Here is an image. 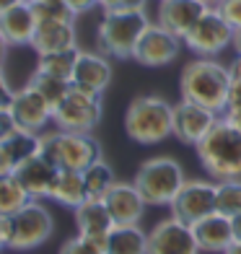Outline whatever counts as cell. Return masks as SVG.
I'll return each instance as SVG.
<instances>
[{"label":"cell","mask_w":241,"mask_h":254,"mask_svg":"<svg viewBox=\"0 0 241 254\" xmlns=\"http://www.w3.org/2000/svg\"><path fill=\"white\" fill-rule=\"evenodd\" d=\"M107 254H148V234L140 226H114L107 239Z\"/></svg>","instance_id":"obj_24"},{"label":"cell","mask_w":241,"mask_h":254,"mask_svg":"<svg viewBox=\"0 0 241 254\" xmlns=\"http://www.w3.org/2000/svg\"><path fill=\"white\" fill-rule=\"evenodd\" d=\"M223 254H241V241H234V244L231 247H228Z\"/></svg>","instance_id":"obj_46"},{"label":"cell","mask_w":241,"mask_h":254,"mask_svg":"<svg viewBox=\"0 0 241 254\" xmlns=\"http://www.w3.org/2000/svg\"><path fill=\"white\" fill-rule=\"evenodd\" d=\"M57 169L50 158H44L42 153L31 156L29 161H24V164H18L13 169V174L18 177V182L26 187V192L31 194L34 200H50L52 194V187H55V179H57Z\"/></svg>","instance_id":"obj_19"},{"label":"cell","mask_w":241,"mask_h":254,"mask_svg":"<svg viewBox=\"0 0 241 254\" xmlns=\"http://www.w3.org/2000/svg\"><path fill=\"white\" fill-rule=\"evenodd\" d=\"M3 249H8V247H5V239H3V234H0V252H3Z\"/></svg>","instance_id":"obj_48"},{"label":"cell","mask_w":241,"mask_h":254,"mask_svg":"<svg viewBox=\"0 0 241 254\" xmlns=\"http://www.w3.org/2000/svg\"><path fill=\"white\" fill-rule=\"evenodd\" d=\"M73 218H75V226H78L80 236L96 241V244H101L107 249V239H109L112 228L117 223H114L112 213L107 210L104 200H86L83 205H78L73 210Z\"/></svg>","instance_id":"obj_20"},{"label":"cell","mask_w":241,"mask_h":254,"mask_svg":"<svg viewBox=\"0 0 241 254\" xmlns=\"http://www.w3.org/2000/svg\"><path fill=\"white\" fill-rule=\"evenodd\" d=\"M29 47L37 55L78 47V44H75V26H73V21H39Z\"/></svg>","instance_id":"obj_22"},{"label":"cell","mask_w":241,"mask_h":254,"mask_svg":"<svg viewBox=\"0 0 241 254\" xmlns=\"http://www.w3.org/2000/svg\"><path fill=\"white\" fill-rule=\"evenodd\" d=\"M78 57H80V50L78 47L60 50V52H47V55H39L37 67H39V70H44V73H52V75H60V78L70 80Z\"/></svg>","instance_id":"obj_29"},{"label":"cell","mask_w":241,"mask_h":254,"mask_svg":"<svg viewBox=\"0 0 241 254\" xmlns=\"http://www.w3.org/2000/svg\"><path fill=\"white\" fill-rule=\"evenodd\" d=\"M34 8V16L39 21H73L75 13L70 10V5L65 0H29Z\"/></svg>","instance_id":"obj_31"},{"label":"cell","mask_w":241,"mask_h":254,"mask_svg":"<svg viewBox=\"0 0 241 254\" xmlns=\"http://www.w3.org/2000/svg\"><path fill=\"white\" fill-rule=\"evenodd\" d=\"M50 200L60 202L62 207H73V210L78 205H83L88 200L83 171H70V169H60V171H57V179H55Z\"/></svg>","instance_id":"obj_23"},{"label":"cell","mask_w":241,"mask_h":254,"mask_svg":"<svg viewBox=\"0 0 241 254\" xmlns=\"http://www.w3.org/2000/svg\"><path fill=\"white\" fill-rule=\"evenodd\" d=\"M8 107H10V112H13V117H16L21 130L37 132V135H42L44 130H47V125L52 122V114H55L52 104L44 99L31 83L13 91V99H10Z\"/></svg>","instance_id":"obj_12"},{"label":"cell","mask_w":241,"mask_h":254,"mask_svg":"<svg viewBox=\"0 0 241 254\" xmlns=\"http://www.w3.org/2000/svg\"><path fill=\"white\" fill-rule=\"evenodd\" d=\"M57 254H107V249L101 244H96V241H91V239L78 234L73 239H67Z\"/></svg>","instance_id":"obj_32"},{"label":"cell","mask_w":241,"mask_h":254,"mask_svg":"<svg viewBox=\"0 0 241 254\" xmlns=\"http://www.w3.org/2000/svg\"><path fill=\"white\" fill-rule=\"evenodd\" d=\"M148 254H200V247L192 226L171 215L148 231Z\"/></svg>","instance_id":"obj_11"},{"label":"cell","mask_w":241,"mask_h":254,"mask_svg":"<svg viewBox=\"0 0 241 254\" xmlns=\"http://www.w3.org/2000/svg\"><path fill=\"white\" fill-rule=\"evenodd\" d=\"M52 213L39 200H31L18 213L10 215V234H8V249L29 252L42 247L52 236Z\"/></svg>","instance_id":"obj_8"},{"label":"cell","mask_w":241,"mask_h":254,"mask_svg":"<svg viewBox=\"0 0 241 254\" xmlns=\"http://www.w3.org/2000/svg\"><path fill=\"white\" fill-rule=\"evenodd\" d=\"M10 99H13V88H10L8 78L3 75V67H0V107H8Z\"/></svg>","instance_id":"obj_38"},{"label":"cell","mask_w":241,"mask_h":254,"mask_svg":"<svg viewBox=\"0 0 241 254\" xmlns=\"http://www.w3.org/2000/svg\"><path fill=\"white\" fill-rule=\"evenodd\" d=\"M16 3H21V0H0V13H3V10H8V8H13Z\"/></svg>","instance_id":"obj_45"},{"label":"cell","mask_w":241,"mask_h":254,"mask_svg":"<svg viewBox=\"0 0 241 254\" xmlns=\"http://www.w3.org/2000/svg\"><path fill=\"white\" fill-rule=\"evenodd\" d=\"M223 117H226L228 122H231V125L236 127V130H241V109H236V112H226Z\"/></svg>","instance_id":"obj_40"},{"label":"cell","mask_w":241,"mask_h":254,"mask_svg":"<svg viewBox=\"0 0 241 254\" xmlns=\"http://www.w3.org/2000/svg\"><path fill=\"white\" fill-rule=\"evenodd\" d=\"M31 200L34 197L26 192V187L18 182V177L13 171L0 177V215H13L24 205H29Z\"/></svg>","instance_id":"obj_26"},{"label":"cell","mask_w":241,"mask_h":254,"mask_svg":"<svg viewBox=\"0 0 241 254\" xmlns=\"http://www.w3.org/2000/svg\"><path fill=\"white\" fill-rule=\"evenodd\" d=\"M148 26H151V18L145 10H104V18L96 29L99 52L127 60L135 55L137 42Z\"/></svg>","instance_id":"obj_4"},{"label":"cell","mask_w":241,"mask_h":254,"mask_svg":"<svg viewBox=\"0 0 241 254\" xmlns=\"http://www.w3.org/2000/svg\"><path fill=\"white\" fill-rule=\"evenodd\" d=\"M148 0H99L104 10H145Z\"/></svg>","instance_id":"obj_34"},{"label":"cell","mask_w":241,"mask_h":254,"mask_svg":"<svg viewBox=\"0 0 241 254\" xmlns=\"http://www.w3.org/2000/svg\"><path fill=\"white\" fill-rule=\"evenodd\" d=\"M124 132L137 145H156L174 135V107L161 96H137L124 112Z\"/></svg>","instance_id":"obj_3"},{"label":"cell","mask_w":241,"mask_h":254,"mask_svg":"<svg viewBox=\"0 0 241 254\" xmlns=\"http://www.w3.org/2000/svg\"><path fill=\"white\" fill-rule=\"evenodd\" d=\"M192 231H194L200 252H208V254H223L236 241L231 215H226L221 210H215L210 215H205L202 221L192 223Z\"/></svg>","instance_id":"obj_17"},{"label":"cell","mask_w":241,"mask_h":254,"mask_svg":"<svg viewBox=\"0 0 241 254\" xmlns=\"http://www.w3.org/2000/svg\"><path fill=\"white\" fill-rule=\"evenodd\" d=\"M29 83L34 86L39 91V94L47 99L50 104H52V109L57 107V104H60L65 96H67V91L73 88V83L67 78H60V75H52V73H44V70H34L31 73V78H29Z\"/></svg>","instance_id":"obj_27"},{"label":"cell","mask_w":241,"mask_h":254,"mask_svg":"<svg viewBox=\"0 0 241 254\" xmlns=\"http://www.w3.org/2000/svg\"><path fill=\"white\" fill-rule=\"evenodd\" d=\"M215 8L234 29H241V0H221Z\"/></svg>","instance_id":"obj_33"},{"label":"cell","mask_w":241,"mask_h":254,"mask_svg":"<svg viewBox=\"0 0 241 254\" xmlns=\"http://www.w3.org/2000/svg\"><path fill=\"white\" fill-rule=\"evenodd\" d=\"M104 205L112 213L114 223L117 226H140L143 215H145V197L140 194V190L135 187V182H114V187L104 194Z\"/></svg>","instance_id":"obj_15"},{"label":"cell","mask_w":241,"mask_h":254,"mask_svg":"<svg viewBox=\"0 0 241 254\" xmlns=\"http://www.w3.org/2000/svg\"><path fill=\"white\" fill-rule=\"evenodd\" d=\"M83 179H86V192H88V200H104V194L114 187V169L107 164L104 158L91 164L83 171Z\"/></svg>","instance_id":"obj_28"},{"label":"cell","mask_w":241,"mask_h":254,"mask_svg":"<svg viewBox=\"0 0 241 254\" xmlns=\"http://www.w3.org/2000/svg\"><path fill=\"white\" fill-rule=\"evenodd\" d=\"M228 86H231V70L218 63L215 57H197V60L187 63L179 75L181 99L202 104L218 114L226 112Z\"/></svg>","instance_id":"obj_1"},{"label":"cell","mask_w":241,"mask_h":254,"mask_svg":"<svg viewBox=\"0 0 241 254\" xmlns=\"http://www.w3.org/2000/svg\"><path fill=\"white\" fill-rule=\"evenodd\" d=\"M101 117H104V101L101 94H91L83 88H70L67 96L55 107L52 122L60 130L70 132H91L94 127H99Z\"/></svg>","instance_id":"obj_7"},{"label":"cell","mask_w":241,"mask_h":254,"mask_svg":"<svg viewBox=\"0 0 241 254\" xmlns=\"http://www.w3.org/2000/svg\"><path fill=\"white\" fill-rule=\"evenodd\" d=\"M0 145H3L5 156L10 158V164H13V169H16L18 164H24V161H29L31 156H37L42 151V135L26 132V130H21V127H18V130L10 137H5Z\"/></svg>","instance_id":"obj_25"},{"label":"cell","mask_w":241,"mask_h":254,"mask_svg":"<svg viewBox=\"0 0 241 254\" xmlns=\"http://www.w3.org/2000/svg\"><path fill=\"white\" fill-rule=\"evenodd\" d=\"M67 5H70V10L75 16H80V13H88V10H94L96 5H99V0H65Z\"/></svg>","instance_id":"obj_37"},{"label":"cell","mask_w":241,"mask_h":254,"mask_svg":"<svg viewBox=\"0 0 241 254\" xmlns=\"http://www.w3.org/2000/svg\"><path fill=\"white\" fill-rule=\"evenodd\" d=\"M228 70H231V78H239V80H241V55L231 63V67H228Z\"/></svg>","instance_id":"obj_41"},{"label":"cell","mask_w":241,"mask_h":254,"mask_svg":"<svg viewBox=\"0 0 241 254\" xmlns=\"http://www.w3.org/2000/svg\"><path fill=\"white\" fill-rule=\"evenodd\" d=\"M215 194H218V182H205V179H187L171 200V215L184 223H197L205 215L215 213Z\"/></svg>","instance_id":"obj_10"},{"label":"cell","mask_w":241,"mask_h":254,"mask_svg":"<svg viewBox=\"0 0 241 254\" xmlns=\"http://www.w3.org/2000/svg\"><path fill=\"white\" fill-rule=\"evenodd\" d=\"M231 221H234V236H236V241H241V213H236Z\"/></svg>","instance_id":"obj_42"},{"label":"cell","mask_w":241,"mask_h":254,"mask_svg":"<svg viewBox=\"0 0 241 254\" xmlns=\"http://www.w3.org/2000/svg\"><path fill=\"white\" fill-rule=\"evenodd\" d=\"M202 169L215 179H241V130L228 122L223 114L210 127V132L194 145Z\"/></svg>","instance_id":"obj_2"},{"label":"cell","mask_w":241,"mask_h":254,"mask_svg":"<svg viewBox=\"0 0 241 254\" xmlns=\"http://www.w3.org/2000/svg\"><path fill=\"white\" fill-rule=\"evenodd\" d=\"M5 55H8V42L3 39V34H0V67H3V60H5Z\"/></svg>","instance_id":"obj_44"},{"label":"cell","mask_w":241,"mask_h":254,"mask_svg":"<svg viewBox=\"0 0 241 254\" xmlns=\"http://www.w3.org/2000/svg\"><path fill=\"white\" fill-rule=\"evenodd\" d=\"M241 109V80L231 78V86H228V96H226V112H236ZM223 112V114H226Z\"/></svg>","instance_id":"obj_36"},{"label":"cell","mask_w":241,"mask_h":254,"mask_svg":"<svg viewBox=\"0 0 241 254\" xmlns=\"http://www.w3.org/2000/svg\"><path fill=\"white\" fill-rule=\"evenodd\" d=\"M10 171H13V164H10V158L5 156L3 145H0V177H3V174H10Z\"/></svg>","instance_id":"obj_39"},{"label":"cell","mask_w":241,"mask_h":254,"mask_svg":"<svg viewBox=\"0 0 241 254\" xmlns=\"http://www.w3.org/2000/svg\"><path fill=\"white\" fill-rule=\"evenodd\" d=\"M16 130H18V122L13 117V112H10V107H0V143L5 137H10Z\"/></svg>","instance_id":"obj_35"},{"label":"cell","mask_w":241,"mask_h":254,"mask_svg":"<svg viewBox=\"0 0 241 254\" xmlns=\"http://www.w3.org/2000/svg\"><path fill=\"white\" fill-rule=\"evenodd\" d=\"M179 42L181 39L174 37L169 29H164L158 21H156V24L151 21V26L145 29V34L140 37V42H137L132 60L145 65V67H164V65L177 60L179 47H181Z\"/></svg>","instance_id":"obj_13"},{"label":"cell","mask_w":241,"mask_h":254,"mask_svg":"<svg viewBox=\"0 0 241 254\" xmlns=\"http://www.w3.org/2000/svg\"><path fill=\"white\" fill-rule=\"evenodd\" d=\"M218 117L221 114L202 107V104L181 99L174 107V137L184 145H197L210 132V127L218 122Z\"/></svg>","instance_id":"obj_14"},{"label":"cell","mask_w":241,"mask_h":254,"mask_svg":"<svg viewBox=\"0 0 241 254\" xmlns=\"http://www.w3.org/2000/svg\"><path fill=\"white\" fill-rule=\"evenodd\" d=\"M215 207L226 215L241 213V179H226L218 182V194H215Z\"/></svg>","instance_id":"obj_30"},{"label":"cell","mask_w":241,"mask_h":254,"mask_svg":"<svg viewBox=\"0 0 241 254\" xmlns=\"http://www.w3.org/2000/svg\"><path fill=\"white\" fill-rule=\"evenodd\" d=\"M208 8L210 5L202 3V0H158L156 21L164 29H169L174 37L184 39Z\"/></svg>","instance_id":"obj_16"},{"label":"cell","mask_w":241,"mask_h":254,"mask_svg":"<svg viewBox=\"0 0 241 254\" xmlns=\"http://www.w3.org/2000/svg\"><path fill=\"white\" fill-rule=\"evenodd\" d=\"M202 3H208V5H210V8H215V5H218V3H221V0H202Z\"/></svg>","instance_id":"obj_47"},{"label":"cell","mask_w":241,"mask_h":254,"mask_svg":"<svg viewBox=\"0 0 241 254\" xmlns=\"http://www.w3.org/2000/svg\"><path fill=\"white\" fill-rule=\"evenodd\" d=\"M34 31H37V16L29 0H21L13 8L0 13V34L8 42V47H24L31 44Z\"/></svg>","instance_id":"obj_21"},{"label":"cell","mask_w":241,"mask_h":254,"mask_svg":"<svg viewBox=\"0 0 241 254\" xmlns=\"http://www.w3.org/2000/svg\"><path fill=\"white\" fill-rule=\"evenodd\" d=\"M132 182L148 205H171L187 177L179 161H174L171 156H156L137 166Z\"/></svg>","instance_id":"obj_6"},{"label":"cell","mask_w":241,"mask_h":254,"mask_svg":"<svg viewBox=\"0 0 241 254\" xmlns=\"http://www.w3.org/2000/svg\"><path fill=\"white\" fill-rule=\"evenodd\" d=\"M187 50L197 57H215L221 55L226 47H231L234 42V26L218 13V8H208L205 16L194 24V29L187 34L184 39Z\"/></svg>","instance_id":"obj_9"},{"label":"cell","mask_w":241,"mask_h":254,"mask_svg":"<svg viewBox=\"0 0 241 254\" xmlns=\"http://www.w3.org/2000/svg\"><path fill=\"white\" fill-rule=\"evenodd\" d=\"M70 83L75 88L91 91V94H104L112 83V63L107 60V55L80 50V57L75 63Z\"/></svg>","instance_id":"obj_18"},{"label":"cell","mask_w":241,"mask_h":254,"mask_svg":"<svg viewBox=\"0 0 241 254\" xmlns=\"http://www.w3.org/2000/svg\"><path fill=\"white\" fill-rule=\"evenodd\" d=\"M44 158H50L57 169L86 171L91 164L104 158L101 143L91 132H70V130H52L42 132V151Z\"/></svg>","instance_id":"obj_5"},{"label":"cell","mask_w":241,"mask_h":254,"mask_svg":"<svg viewBox=\"0 0 241 254\" xmlns=\"http://www.w3.org/2000/svg\"><path fill=\"white\" fill-rule=\"evenodd\" d=\"M231 47L236 50V55H241V29H234V42Z\"/></svg>","instance_id":"obj_43"}]
</instances>
